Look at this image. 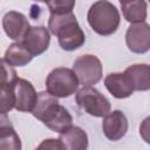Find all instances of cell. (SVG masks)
Listing matches in <instances>:
<instances>
[{
	"label": "cell",
	"mask_w": 150,
	"mask_h": 150,
	"mask_svg": "<svg viewBox=\"0 0 150 150\" xmlns=\"http://www.w3.org/2000/svg\"><path fill=\"white\" fill-rule=\"evenodd\" d=\"M125 43L129 50L136 54L150 50V25L146 22L130 25L125 33Z\"/></svg>",
	"instance_id": "obj_8"
},
{
	"label": "cell",
	"mask_w": 150,
	"mask_h": 150,
	"mask_svg": "<svg viewBox=\"0 0 150 150\" xmlns=\"http://www.w3.org/2000/svg\"><path fill=\"white\" fill-rule=\"evenodd\" d=\"M139 135L143 138V141L148 144H150V116L145 117L139 125Z\"/></svg>",
	"instance_id": "obj_21"
},
{
	"label": "cell",
	"mask_w": 150,
	"mask_h": 150,
	"mask_svg": "<svg viewBox=\"0 0 150 150\" xmlns=\"http://www.w3.org/2000/svg\"><path fill=\"white\" fill-rule=\"evenodd\" d=\"M12 88L14 94V108L18 111L32 112L38 100V93L34 86L29 81L18 77L12 82Z\"/></svg>",
	"instance_id": "obj_7"
},
{
	"label": "cell",
	"mask_w": 150,
	"mask_h": 150,
	"mask_svg": "<svg viewBox=\"0 0 150 150\" xmlns=\"http://www.w3.org/2000/svg\"><path fill=\"white\" fill-rule=\"evenodd\" d=\"M73 70L83 87H91L102 79V63L100 59L91 54L79 56L73 64Z\"/></svg>",
	"instance_id": "obj_6"
},
{
	"label": "cell",
	"mask_w": 150,
	"mask_h": 150,
	"mask_svg": "<svg viewBox=\"0 0 150 150\" xmlns=\"http://www.w3.org/2000/svg\"><path fill=\"white\" fill-rule=\"evenodd\" d=\"M79 83V79L73 69L57 67L47 75L46 91L56 98H66L77 90Z\"/></svg>",
	"instance_id": "obj_4"
},
{
	"label": "cell",
	"mask_w": 150,
	"mask_h": 150,
	"mask_svg": "<svg viewBox=\"0 0 150 150\" xmlns=\"http://www.w3.org/2000/svg\"><path fill=\"white\" fill-rule=\"evenodd\" d=\"M121 8L124 19L134 23L144 22L146 19V2L143 0H131V1H121Z\"/></svg>",
	"instance_id": "obj_16"
},
{
	"label": "cell",
	"mask_w": 150,
	"mask_h": 150,
	"mask_svg": "<svg viewBox=\"0 0 150 150\" xmlns=\"http://www.w3.org/2000/svg\"><path fill=\"white\" fill-rule=\"evenodd\" d=\"M87 20L94 32L107 36L117 30L121 16L115 5L105 0H100L90 6L87 14Z\"/></svg>",
	"instance_id": "obj_3"
},
{
	"label": "cell",
	"mask_w": 150,
	"mask_h": 150,
	"mask_svg": "<svg viewBox=\"0 0 150 150\" xmlns=\"http://www.w3.org/2000/svg\"><path fill=\"white\" fill-rule=\"evenodd\" d=\"M104 86L116 98H127L135 91L124 73H110L104 79Z\"/></svg>",
	"instance_id": "obj_12"
},
{
	"label": "cell",
	"mask_w": 150,
	"mask_h": 150,
	"mask_svg": "<svg viewBox=\"0 0 150 150\" xmlns=\"http://www.w3.org/2000/svg\"><path fill=\"white\" fill-rule=\"evenodd\" d=\"M2 28L9 39L18 40L19 42L23 39L30 26L27 18L22 13L11 11L7 12L2 18Z\"/></svg>",
	"instance_id": "obj_11"
},
{
	"label": "cell",
	"mask_w": 150,
	"mask_h": 150,
	"mask_svg": "<svg viewBox=\"0 0 150 150\" xmlns=\"http://www.w3.org/2000/svg\"><path fill=\"white\" fill-rule=\"evenodd\" d=\"M102 130L104 136L115 142L125 136L128 131V120L121 110H112L103 117Z\"/></svg>",
	"instance_id": "obj_10"
},
{
	"label": "cell",
	"mask_w": 150,
	"mask_h": 150,
	"mask_svg": "<svg viewBox=\"0 0 150 150\" xmlns=\"http://www.w3.org/2000/svg\"><path fill=\"white\" fill-rule=\"evenodd\" d=\"M32 114L47 128L59 134L73 125V117L69 111L48 91L38 93V100Z\"/></svg>",
	"instance_id": "obj_1"
},
{
	"label": "cell",
	"mask_w": 150,
	"mask_h": 150,
	"mask_svg": "<svg viewBox=\"0 0 150 150\" xmlns=\"http://www.w3.org/2000/svg\"><path fill=\"white\" fill-rule=\"evenodd\" d=\"M75 102L87 114L94 117H104L110 112V102L93 87H83L77 90L75 95Z\"/></svg>",
	"instance_id": "obj_5"
},
{
	"label": "cell",
	"mask_w": 150,
	"mask_h": 150,
	"mask_svg": "<svg viewBox=\"0 0 150 150\" xmlns=\"http://www.w3.org/2000/svg\"><path fill=\"white\" fill-rule=\"evenodd\" d=\"M47 6L49 8L50 14H63V13L73 12L75 1L74 0H54V1L47 2Z\"/></svg>",
	"instance_id": "obj_19"
},
{
	"label": "cell",
	"mask_w": 150,
	"mask_h": 150,
	"mask_svg": "<svg viewBox=\"0 0 150 150\" xmlns=\"http://www.w3.org/2000/svg\"><path fill=\"white\" fill-rule=\"evenodd\" d=\"M33 57L34 56L25 48L22 42L19 41L9 45V47L5 52L2 61L11 67H23L28 64L33 60Z\"/></svg>",
	"instance_id": "obj_15"
},
{
	"label": "cell",
	"mask_w": 150,
	"mask_h": 150,
	"mask_svg": "<svg viewBox=\"0 0 150 150\" xmlns=\"http://www.w3.org/2000/svg\"><path fill=\"white\" fill-rule=\"evenodd\" d=\"M21 42L33 56L40 55L45 53L49 47V30L45 26H33L27 30Z\"/></svg>",
	"instance_id": "obj_9"
},
{
	"label": "cell",
	"mask_w": 150,
	"mask_h": 150,
	"mask_svg": "<svg viewBox=\"0 0 150 150\" xmlns=\"http://www.w3.org/2000/svg\"><path fill=\"white\" fill-rule=\"evenodd\" d=\"M0 150H21V139L5 115L0 124Z\"/></svg>",
	"instance_id": "obj_17"
},
{
	"label": "cell",
	"mask_w": 150,
	"mask_h": 150,
	"mask_svg": "<svg viewBox=\"0 0 150 150\" xmlns=\"http://www.w3.org/2000/svg\"><path fill=\"white\" fill-rule=\"evenodd\" d=\"M64 150H87L88 135L80 127L71 125L60 134L59 137Z\"/></svg>",
	"instance_id": "obj_14"
},
{
	"label": "cell",
	"mask_w": 150,
	"mask_h": 150,
	"mask_svg": "<svg viewBox=\"0 0 150 150\" xmlns=\"http://www.w3.org/2000/svg\"><path fill=\"white\" fill-rule=\"evenodd\" d=\"M34 150H64V148H63L62 143L60 142V139H56V138H46Z\"/></svg>",
	"instance_id": "obj_20"
},
{
	"label": "cell",
	"mask_w": 150,
	"mask_h": 150,
	"mask_svg": "<svg viewBox=\"0 0 150 150\" xmlns=\"http://www.w3.org/2000/svg\"><path fill=\"white\" fill-rule=\"evenodd\" d=\"M48 29L57 38L59 45L63 50H75L82 47L86 41V35L73 12L50 14L48 20Z\"/></svg>",
	"instance_id": "obj_2"
},
{
	"label": "cell",
	"mask_w": 150,
	"mask_h": 150,
	"mask_svg": "<svg viewBox=\"0 0 150 150\" xmlns=\"http://www.w3.org/2000/svg\"><path fill=\"white\" fill-rule=\"evenodd\" d=\"M13 81H1V115H5L14 108Z\"/></svg>",
	"instance_id": "obj_18"
},
{
	"label": "cell",
	"mask_w": 150,
	"mask_h": 150,
	"mask_svg": "<svg viewBox=\"0 0 150 150\" xmlns=\"http://www.w3.org/2000/svg\"><path fill=\"white\" fill-rule=\"evenodd\" d=\"M123 73L129 79L134 90L146 91L150 89V64L146 63L131 64Z\"/></svg>",
	"instance_id": "obj_13"
}]
</instances>
